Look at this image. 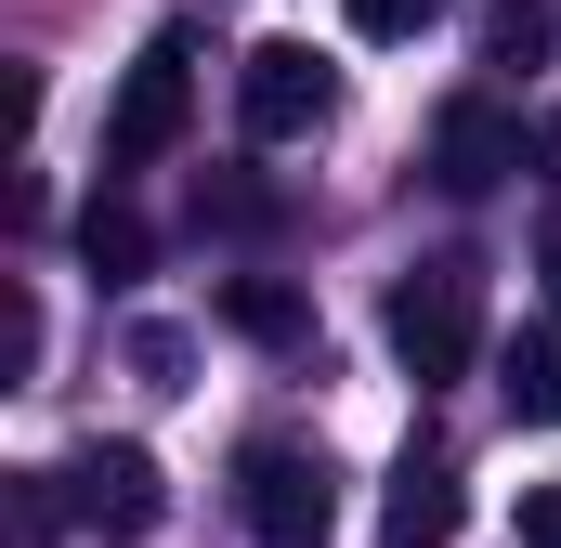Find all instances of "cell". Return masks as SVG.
<instances>
[{
	"label": "cell",
	"instance_id": "2",
	"mask_svg": "<svg viewBox=\"0 0 561 548\" xmlns=\"http://www.w3.org/2000/svg\"><path fill=\"white\" fill-rule=\"evenodd\" d=\"M183 132H196V39L157 26L131 53V79H118V105H105V170H157Z\"/></svg>",
	"mask_w": 561,
	"mask_h": 548
},
{
	"label": "cell",
	"instance_id": "13",
	"mask_svg": "<svg viewBox=\"0 0 561 548\" xmlns=\"http://www.w3.org/2000/svg\"><path fill=\"white\" fill-rule=\"evenodd\" d=\"M444 0H353V39H419Z\"/></svg>",
	"mask_w": 561,
	"mask_h": 548
},
{
	"label": "cell",
	"instance_id": "10",
	"mask_svg": "<svg viewBox=\"0 0 561 548\" xmlns=\"http://www.w3.org/2000/svg\"><path fill=\"white\" fill-rule=\"evenodd\" d=\"M144 249H157V236H144V209H118V196H92V209H79V262L105 274V287L144 274Z\"/></svg>",
	"mask_w": 561,
	"mask_h": 548
},
{
	"label": "cell",
	"instance_id": "6",
	"mask_svg": "<svg viewBox=\"0 0 561 548\" xmlns=\"http://www.w3.org/2000/svg\"><path fill=\"white\" fill-rule=\"evenodd\" d=\"M510 170H523V118H510L496 92H457V105L431 118V183H444V196H496Z\"/></svg>",
	"mask_w": 561,
	"mask_h": 548
},
{
	"label": "cell",
	"instance_id": "1",
	"mask_svg": "<svg viewBox=\"0 0 561 548\" xmlns=\"http://www.w3.org/2000/svg\"><path fill=\"white\" fill-rule=\"evenodd\" d=\"M392 366L419 379V392H444V379H470V353H483V262H405L392 274Z\"/></svg>",
	"mask_w": 561,
	"mask_h": 548
},
{
	"label": "cell",
	"instance_id": "9",
	"mask_svg": "<svg viewBox=\"0 0 561 548\" xmlns=\"http://www.w3.org/2000/svg\"><path fill=\"white\" fill-rule=\"evenodd\" d=\"M222 327L262 340V353H300V340H313V300L275 287V274H222Z\"/></svg>",
	"mask_w": 561,
	"mask_h": 548
},
{
	"label": "cell",
	"instance_id": "7",
	"mask_svg": "<svg viewBox=\"0 0 561 548\" xmlns=\"http://www.w3.org/2000/svg\"><path fill=\"white\" fill-rule=\"evenodd\" d=\"M457 523H470V483H457L444 457H405L392 496H379V536H392V548H444Z\"/></svg>",
	"mask_w": 561,
	"mask_h": 548
},
{
	"label": "cell",
	"instance_id": "3",
	"mask_svg": "<svg viewBox=\"0 0 561 548\" xmlns=\"http://www.w3.org/2000/svg\"><path fill=\"white\" fill-rule=\"evenodd\" d=\"M236 510H249V536H262V548H327V536H340V470L300 457V444H249Z\"/></svg>",
	"mask_w": 561,
	"mask_h": 548
},
{
	"label": "cell",
	"instance_id": "8",
	"mask_svg": "<svg viewBox=\"0 0 561 548\" xmlns=\"http://www.w3.org/2000/svg\"><path fill=\"white\" fill-rule=\"evenodd\" d=\"M496 392H510V418H523V431H561V327H510Z\"/></svg>",
	"mask_w": 561,
	"mask_h": 548
},
{
	"label": "cell",
	"instance_id": "12",
	"mask_svg": "<svg viewBox=\"0 0 561 548\" xmlns=\"http://www.w3.org/2000/svg\"><path fill=\"white\" fill-rule=\"evenodd\" d=\"M26 366H39V300L13 287V300H0V379H26Z\"/></svg>",
	"mask_w": 561,
	"mask_h": 548
},
{
	"label": "cell",
	"instance_id": "16",
	"mask_svg": "<svg viewBox=\"0 0 561 548\" xmlns=\"http://www.w3.org/2000/svg\"><path fill=\"white\" fill-rule=\"evenodd\" d=\"M536 157H561V105H549V118H536Z\"/></svg>",
	"mask_w": 561,
	"mask_h": 548
},
{
	"label": "cell",
	"instance_id": "14",
	"mask_svg": "<svg viewBox=\"0 0 561 548\" xmlns=\"http://www.w3.org/2000/svg\"><path fill=\"white\" fill-rule=\"evenodd\" d=\"M523 548H561V483H523Z\"/></svg>",
	"mask_w": 561,
	"mask_h": 548
},
{
	"label": "cell",
	"instance_id": "5",
	"mask_svg": "<svg viewBox=\"0 0 561 548\" xmlns=\"http://www.w3.org/2000/svg\"><path fill=\"white\" fill-rule=\"evenodd\" d=\"M236 118H249V144H300L340 118V66L313 53V39H262L249 53V79H236Z\"/></svg>",
	"mask_w": 561,
	"mask_h": 548
},
{
	"label": "cell",
	"instance_id": "11",
	"mask_svg": "<svg viewBox=\"0 0 561 548\" xmlns=\"http://www.w3.org/2000/svg\"><path fill=\"white\" fill-rule=\"evenodd\" d=\"M549 39H561V0H496L483 13V66H549Z\"/></svg>",
	"mask_w": 561,
	"mask_h": 548
},
{
	"label": "cell",
	"instance_id": "4",
	"mask_svg": "<svg viewBox=\"0 0 561 548\" xmlns=\"http://www.w3.org/2000/svg\"><path fill=\"white\" fill-rule=\"evenodd\" d=\"M53 483H66V523H79V536H105V548L157 536V510H170V483H157V457H144V444H79Z\"/></svg>",
	"mask_w": 561,
	"mask_h": 548
},
{
	"label": "cell",
	"instance_id": "15",
	"mask_svg": "<svg viewBox=\"0 0 561 548\" xmlns=\"http://www.w3.org/2000/svg\"><path fill=\"white\" fill-rule=\"evenodd\" d=\"M536 274H549V300H561V209L536 222Z\"/></svg>",
	"mask_w": 561,
	"mask_h": 548
}]
</instances>
